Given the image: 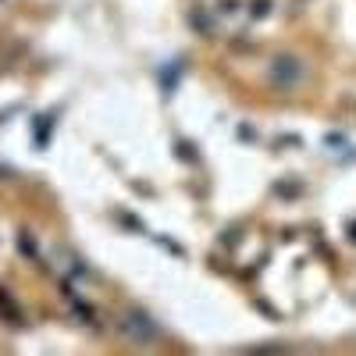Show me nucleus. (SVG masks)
<instances>
[{"label":"nucleus","mask_w":356,"mask_h":356,"mask_svg":"<svg viewBox=\"0 0 356 356\" xmlns=\"http://www.w3.org/2000/svg\"><path fill=\"white\" fill-rule=\"evenodd\" d=\"M271 82L282 86V89L300 86V82H303V65L296 61L292 54H278L275 61H271Z\"/></svg>","instance_id":"f257e3e1"}]
</instances>
